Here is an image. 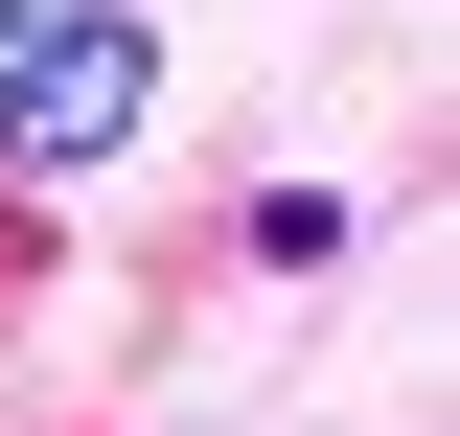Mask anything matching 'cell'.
<instances>
[{"mask_svg":"<svg viewBox=\"0 0 460 436\" xmlns=\"http://www.w3.org/2000/svg\"><path fill=\"white\" fill-rule=\"evenodd\" d=\"M0 23H23V0H0Z\"/></svg>","mask_w":460,"mask_h":436,"instance_id":"cell-2","label":"cell"},{"mask_svg":"<svg viewBox=\"0 0 460 436\" xmlns=\"http://www.w3.org/2000/svg\"><path fill=\"white\" fill-rule=\"evenodd\" d=\"M138 115H162V23H138V0H23V23H0V161L23 184L115 161Z\"/></svg>","mask_w":460,"mask_h":436,"instance_id":"cell-1","label":"cell"}]
</instances>
